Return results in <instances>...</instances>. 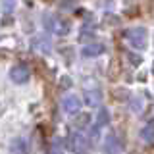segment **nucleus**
<instances>
[{
    "mask_svg": "<svg viewBox=\"0 0 154 154\" xmlns=\"http://www.w3.org/2000/svg\"><path fill=\"white\" fill-rule=\"evenodd\" d=\"M79 108H81L79 96H75V94L64 96V100H62V110H64L66 114H75V112H79Z\"/></svg>",
    "mask_w": 154,
    "mask_h": 154,
    "instance_id": "nucleus-4",
    "label": "nucleus"
},
{
    "mask_svg": "<svg viewBox=\"0 0 154 154\" xmlns=\"http://www.w3.org/2000/svg\"><path fill=\"white\" fill-rule=\"evenodd\" d=\"M141 139H144V141H154V119L148 122L141 129Z\"/></svg>",
    "mask_w": 154,
    "mask_h": 154,
    "instance_id": "nucleus-9",
    "label": "nucleus"
},
{
    "mask_svg": "<svg viewBox=\"0 0 154 154\" xmlns=\"http://www.w3.org/2000/svg\"><path fill=\"white\" fill-rule=\"evenodd\" d=\"M152 71H154V66H152Z\"/></svg>",
    "mask_w": 154,
    "mask_h": 154,
    "instance_id": "nucleus-14",
    "label": "nucleus"
},
{
    "mask_svg": "<svg viewBox=\"0 0 154 154\" xmlns=\"http://www.w3.org/2000/svg\"><path fill=\"white\" fill-rule=\"evenodd\" d=\"M69 83H71V81H69V77H64V79L60 81V85H62V87H64V85H69Z\"/></svg>",
    "mask_w": 154,
    "mask_h": 154,
    "instance_id": "nucleus-13",
    "label": "nucleus"
},
{
    "mask_svg": "<svg viewBox=\"0 0 154 154\" xmlns=\"http://www.w3.org/2000/svg\"><path fill=\"white\" fill-rule=\"evenodd\" d=\"M29 77H31V71H29V67L25 64H16V66H12V69H10V79H12L14 83H17V85L27 83Z\"/></svg>",
    "mask_w": 154,
    "mask_h": 154,
    "instance_id": "nucleus-3",
    "label": "nucleus"
},
{
    "mask_svg": "<svg viewBox=\"0 0 154 154\" xmlns=\"http://www.w3.org/2000/svg\"><path fill=\"white\" fill-rule=\"evenodd\" d=\"M48 154H64V152H62V148H60V146H52V150L48 152Z\"/></svg>",
    "mask_w": 154,
    "mask_h": 154,
    "instance_id": "nucleus-12",
    "label": "nucleus"
},
{
    "mask_svg": "<svg viewBox=\"0 0 154 154\" xmlns=\"http://www.w3.org/2000/svg\"><path fill=\"white\" fill-rule=\"evenodd\" d=\"M89 122H91V116L89 114H79V116H75L73 125H75V127H79V129H83Z\"/></svg>",
    "mask_w": 154,
    "mask_h": 154,
    "instance_id": "nucleus-10",
    "label": "nucleus"
},
{
    "mask_svg": "<svg viewBox=\"0 0 154 154\" xmlns=\"http://www.w3.org/2000/svg\"><path fill=\"white\" fill-rule=\"evenodd\" d=\"M67 148L73 154H89L91 152V139L85 133L77 131L67 139Z\"/></svg>",
    "mask_w": 154,
    "mask_h": 154,
    "instance_id": "nucleus-2",
    "label": "nucleus"
},
{
    "mask_svg": "<svg viewBox=\"0 0 154 154\" xmlns=\"http://www.w3.org/2000/svg\"><path fill=\"white\" fill-rule=\"evenodd\" d=\"M100 102H102V93L98 89L96 91H85V104L94 108V106H100Z\"/></svg>",
    "mask_w": 154,
    "mask_h": 154,
    "instance_id": "nucleus-8",
    "label": "nucleus"
},
{
    "mask_svg": "<svg viewBox=\"0 0 154 154\" xmlns=\"http://www.w3.org/2000/svg\"><path fill=\"white\" fill-rule=\"evenodd\" d=\"M125 38H127L129 46H133L135 50H144L148 45V31L146 27H133L125 31Z\"/></svg>",
    "mask_w": 154,
    "mask_h": 154,
    "instance_id": "nucleus-1",
    "label": "nucleus"
},
{
    "mask_svg": "<svg viewBox=\"0 0 154 154\" xmlns=\"http://www.w3.org/2000/svg\"><path fill=\"white\" fill-rule=\"evenodd\" d=\"M10 150L12 154H29V143L25 137H17L14 139L12 144H10Z\"/></svg>",
    "mask_w": 154,
    "mask_h": 154,
    "instance_id": "nucleus-6",
    "label": "nucleus"
},
{
    "mask_svg": "<svg viewBox=\"0 0 154 154\" xmlns=\"http://www.w3.org/2000/svg\"><path fill=\"white\" fill-rule=\"evenodd\" d=\"M104 148H106V154H123V144L119 143V139L116 135H108Z\"/></svg>",
    "mask_w": 154,
    "mask_h": 154,
    "instance_id": "nucleus-5",
    "label": "nucleus"
},
{
    "mask_svg": "<svg viewBox=\"0 0 154 154\" xmlns=\"http://www.w3.org/2000/svg\"><path fill=\"white\" fill-rule=\"evenodd\" d=\"M108 123V110L100 108V114H98V119H96V129L98 127H104V125Z\"/></svg>",
    "mask_w": 154,
    "mask_h": 154,
    "instance_id": "nucleus-11",
    "label": "nucleus"
},
{
    "mask_svg": "<svg viewBox=\"0 0 154 154\" xmlns=\"http://www.w3.org/2000/svg\"><path fill=\"white\" fill-rule=\"evenodd\" d=\"M104 45H100V42H93V45H87L83 50H81V54H83L85 58H96L100 54H104Z\"/></svg>",
    "mask_w": 154,
    "mask_h": 154,
    "instance_id": "nucleus-7",
    "label": "nucleus"
}]
</instances>
